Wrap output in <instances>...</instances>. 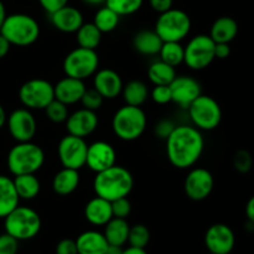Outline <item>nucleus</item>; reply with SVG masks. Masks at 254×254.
<instances>
[{
    "label": "nucleus",
    "instance_id": "28",
    "mask_svg": "<svg viewBox=\"0 0 254 254\" xmlns=\"http://www.w3.org/2000/svg\"><path fill=\"white\" fill-rule=\"evenodd\" d=\"M129 230H130V226L127 222L126 218L113 217L104 226L103 235L109 245L123 247L128 242Z\"/></svg>",
    "mask_w": 254,
    "mask_h": 254
},
{
    "label": "nucleus",
    "instance_id": "45",
    "mask_svg": "<svg viewBox=\"0 0 254 254\" xmlns=\"http://www.w3.org/2000/svg\"><path fill=\"white\" fill-rule=\"evenodd\" d=\"M40 5L47 14H52L56 10L61 9L62 6L67 5L68 0H39Z\"/></svg>",
    "mask_w": 254,
    "mask_h": 254
},
{
    "label": "nucleus",
    "instance_id": "10",
    "mask_svg": "<svg viewBox=\"0 0 254 254\" xmlns=\"http://www.w3.org/2000/svg\"><path fill=\"white\" fill-rule=\"evenodd\" d=\"M215 41L208 35H196L184 46V64L193 71H201L213 62Z\"/></svg>",
    "mask_w": 254,
    "mask_h": 254
},
{
    "label": "nucleus",
    "instance_id": "55",
    "mask_svg": "<svg viewBox=\"0 0 254 254\" xmlns=\"http://www.w3.org/2000/svg\"><path fill=\"white\" fill-rule=\"evenodd\" d=\"M207 254H215V253H211V252H208Z\"/></svg>",
    "mask_w": 254,
    "mask_h": 254
},
{
    "label": "nucleus",
    "instance_id": "32",
    "mask_svg": "<svg viewBox=\"0 0 254 254\" xmlns=\"http://www.w3.org/2000/svg\"><path fill=\"white\" fill-rule=\"evenodd\" d=\"M102 32L93 22H83L76 31V40L79 47L96 50L102 41Z\"/></svg>",
    "mask_w": 254,
    "mask_h": 254
},
{
    "label": "nucleus",
    "instance_id": "53",
    "mask_svg": "<svg viewBox=\"0 0 254 254\" xmlns=\"http://www.w3.org/2000/svg\"><path fill=\"white\" fill-rule=\"evenodd\" d=\"M82 1L89 6H103L106 4V0H82Z\"/></svg>",
    "mask_w": 254,
    "mask_h": 254
},
{
    "label": "nucleus",
    "instance_id": "46",
    "mask_svg": "<svg viewBox=\"0 0 254 254\" xmlns=\"http://www.w3.org/2000/svg\"><path fill=\"white\" fill-rule=\"evenodd\" d=\"M174 0H149V4H150V7L154 10V11L159 12H165L168 10H170L173 7Z\"/></svg>",
    "mask_w": 254,
    "mask_h": 254
},
{
    "label": "nucleus",
    "instance_id": "12",
    "mask_svg": "<svg viewBox=\"0 0 254 254\" xmlns=\"http://www.w3.org/2000/svg\"><path fill=\"white\" fill-rule=\"evenodd\" d=\"M87 149H88V144L86 143L84 138L67 134L60 140L59 146H57L60 163L64 168L79 170L86 166Z\"/></svg>",
    "mask_w": 254,
    "mask_h": 254
},
{
    "label": "nucleus",
    "instance_id": "6",
    "mask_svg": "<svg viewBox=\"0 0 254 254\" xmlns=\"http://www.w3.org/2000/svg\"><path fill=\"white\" fill-rule=\"evenodd\" d=\"M5 232L17 241H29L39 235L41 217L27 206H17L4 218Z\"/></svg>",
    "mask_w": 254,
    "mask_h": 254
},
{
    "label": "nucleus",
    "instance_id": "1",
    "mask_svg": "<svg viewBox=\"0 0 254 254\" xmlns=\"http://www.w3.org/2000/svg\"><path fill=\"white\" fill-rule=\"evenodd\" d=\"M166 156L176 169H190L200 160L205 149V139L193 126H176L166 139Z\"/></svg>",
    "mask_w": 254,
    "mask_h": 254
},
{
    "label": "nucleus",
    "instance_id": "35",
    "mask_svg": "<svg viewBox=\"0 0 254 254\" xmlns=\"http://www.w3.org/2000/svg\"><path fill=\"white\" fill-rule=\"evenodd\" d=\"M144 0H106V6L111 7L119 16L135 14L143 6Z\"/></svg>",
    "mask_w": 254,
    "mask_h": 254
},
{
    "label": "nucleus",
    "instance_id": "41",
    "mask_svg": "<svg viewBox=\"0 0 254 254\" xmlns=\"http://www.w3.org/2000/svg\"><path fill=\"white\" fill-rule=\"evenodd\" d=\"M150 98L156 104H168L171 102L170 86H154L150 92Z\"/></svg>",
    "mask_w": 254,
    "mask_h": 254
},
{
    "label": "nucleus",
    "instance_id": "43",
    "mask_svg": "<svg viewBox=\"0 0 254 254\" xmlns=\"http://www.w3.org/2000/svg\"><path fill=\"white\" fill-rule=\"evenodd\" d=\"M175 124H174L173 121L170 119H161L156 123L155 128H154V133L161 140H166L169 138L173 130L175 129Z\"/></svg>",
    "mask_w": 254,
    "mask_h": 254
},
{
    "label": "nucleus",
    "instance_id": "42",
    "mask_svg": "<svg viewBox=\"0 0 254 254\" xmlns=\"http://www.w3.org/2000/svg\"><path fill=\"white\" fill-rule=\"evenodd\" d=\"M19 241L10 236L9 233L0 235V254H17Z\"/></svg>",
    "mask_w": 254,
    "mask_h": 254
},
{
    "label": "nucleus",
    "instance_id": "21",
    "mask_svg": "<svg viewBox=\"0 0 254 254\" xmlns=\"http://www.w3.org/2000/svg\"><path fill=\"white\" fill-rule=\"evenodd\" d=\"M86 89L87 87L84 84V81L66 76L60 79L54 86L55 99L67 104V106H72L81 101Z\"/></svg>",
    "mask_w": 254,
    "mask_h": 254
},
{
    "label": "nucleus",
    "instance_id": "19",
    "mask_svg": "<svg viewBox=\"0 0 254 254\" xmlns=\"http://www.w3.org/2000/svg\"><path fill=\"white\" fill-rule=\"evenodd\" d=\"M123 81L119 73L112 68L98 69L93 74V88L104 99H114L122 93Z\"/></svg>",
    "mask_w": 254,
    "mask_h": 254
},
{
    "label": "nucleus",
    "instance_id": "47",
    "mask_svg": "<svg viewBox=\"0 0 254 254\" xmlns=\"http://www.w3.org/2000/svg\"><path fill=\"white\" fill-rule=\"evenodd\" d=\"M231 55L230 44H216L215 46V57L220 60L227 59Z\"/></svg>",
    "mask_w": 254,
    "mask_h": 254
},
{
    "label": "nucleus",
    "instance_id": "18",
    "mask_svg": "<svg viewBox=\"0 0 254 254\" xmlns=\"http://www.w3.org/2000/svg\"><path fill=\"white\" fill-rule=\"evenodd\" d=\"M64 123H66L67 133L79 138H87L98 128L99 121L96 112L81 108L69 114Z\"/></svg>",
    "mask_w": 254,
    "mask_h": 254
},
{
    "label": "nucleus",
    "instance_id": "37",
    "mask_svg": "<svg viewBox=\"0 0 254 254\" xmlns=\"http://www.w3.org/2000/svg\"><path fill=\"white\" fill-rule=\"evenodd\" d=\"M45 113H46V117L52 122V123H64L67 119V117L69 116L68 112V106L62 102L57 101V99H54L46 108L44 109Z\"/></svg>",
    "mask_w": 254,
    "mask_h": 254
},
{
    "label": "nucleus",
    "instance_id": "52",
    "mask_svg": "<svg viewBox=\"0 0 254 254\" xmlns=\"http://www.w3.org/2000/svg\"><path fill=\"white\" fill-rule=\"evenodd\" d=\"M6 16L7 15H6V10H5V5H4V2L0 0V29H1V26H2V24H4Z\"/></svg>",
    "mask_w": 254,
    "mask_h": 254
},
{
    "label": "nucleus",
    "instance_id": "22",
    "mask_svg": "<svg viewBox=\"0 0 254 254\" xmlns=\"http://www.w3.org/2000/svg\"><path fill=\"white\" fill-rule=\"evenodd\" d=\"M84 217L93 226H106L113 218L112 202L99 196L91 198L84 207Z\"/></svg>",
    "mask_w": 254,
    "mask_h": 254
},
{
    "label": "nucleus",
    "instance_id": "3",
    "mask_svg": "<svg viewBox=\"0 0 254 254\" xmlns=\"http://www.w3.org/2000/svg\"><path fill=\"white\" fill-rule=\"evenodd\" d=\"M45 163L42 148L31 141L16 143L10 149L6 158L7 169L14 176L21 174H36Z\"/></svg>",
    "mask_w": 254,
    "mask_h": 254
},
{
    "label": "nucleus",
    "instance_id": "29",
    "mask_svg": "<svg viewBox=\"0 0 254 254\" xmlns=\"http://www.w3.org/2000/svg\"><path fill=\"white\" fill-rule=\"evenodd\" d=\"M12 181L20 200H34L41 190V183L35 174L16 175Z\"/></svg>",
    "mask_w": 254,
    "mask_h": 254
},
{
    "label": "nucleus",
    "instance_id": "5",
    "mask_svg": "<svg viewBox=\"0 0 254 254\" xmlns=\"http://www.w3.org/2000/svg\"><path fill=\"white\" fill-rule=\"evenodd\" d=\"M146 114L141 107L126 104L114 113L112 129L117 138L124 141H133L140 138L146 129Z\"/></svg>",
    "mask_w": 254,
    "mask_h": 254
},
{
    "label": "nucleus",
    "instance_id": "54",
    "mask_svg": "<svg viewBox=\"0 0 254 254\" xmlns=\"http://www.w3.org/2000/svg\"><path fill=\"white\" fill-rule=\"evenodd\" d=\"M6 113H5V109L4 107L0 104V129L2 128V127L5 126V123H6Z\"/></svg>",
    "mask_w": 254,
    "mask_h": 254
},
{
    "label": "nucleus",
    "instance_id": "38",
    "mask_svg": "<svg viewBox=\"0 0 254 254\" xmlns=\"http://www.w3.org/2000/svg\"><path fill=\"white\" fill-rule=\"evenodd\" d=\"M79 102H81L83 108L96 112L102 107V104H103L104 102V98L94 88H89V89L87 88L86 91H84L83 96H82L81 101Z\"/></svg>",
    "mask_w": 254,
    "mask_h": 254
},
{
    "label": "nucleus",
    "instance_id": "36",
    "mask_svg": "<svg viewBox=\"0 0 254 254\" xmlns=\"http://www.w3.org/2000/svg\"><path fill=\"white\" fill-rule=\"evenodd\" d=\"M149 241H150V232L146 226L141 225V223L131 226L128 236L129 246L145 250L146 246L149 245Z\"/></svg>",
    "mask_w": 254,
    "mask_h": 254
},
{
    "label": "nucleus",
    "instance_id": "24",
    "mask_svg": "<svg viewBox=\"0 0 254 254\" xmlns=\"http://www.w3.org/2000/svg\"><path fill=\"white\" fill-rule=\"evenodd\" d=\"M164 41L160 39L155 30H141L133 37V47L136 52L144 56L159 55Z\"/></svg>",
    "mask_w": 254,
    "mask_h": 254
},
{
    "label": "nucleus",
    "instance_id": "27",
    "mask_svg": "<svg viewBox=\"0 0 254 254\" xmlns=\"http://www.w3.org/2000/svg\"><path fill=\"white\" fill-rule=\"evenodd\" d=\"M17 196L12 179L0 175V218H5L15 207L19 206Z\"/></svg>",
    "mask_w": 254,
    "mask_h": 254
},
{
    "label": "nucleus",
    "instance_id": "7",
    "mask_svg": "<svg viewBox=\"0 0 254 254\" xmlns=\"http://www.w3.org/2000/svg\"><path fill=\"white\" fill-rule=\"evenodd\" d=\"M155 32L164 42H181L191 30V19L184 10L174 9L159 14L155 22Z\"/></svg>",
    "mask_w": 254,
    "mask_h": 254
},
{
    "label": "nucleus",
    "instance_id": "16",
    "mask_svg": "<svg viewBox=\"0 0 254 254\" xmlns=\"http://www.w3.org/2000/svg\"><path fill=\"white\" fill-rule=\"evenodd\" d=\"M236 245L232 228L225 223H215L205 233V246L208 252L215 254H230Z\"/></svg>",
    "mask_w": 254,
    "mask_h": 254
},
{
    "label": "nucleus",
    "instance_id": "2",
    "mask_svg": "<svg viewBox=\"0 0 254 254\" xmlns=\"http://www.w3.org/2000/svg\"><path fill=\"white\" fill-rule=\"evenodd\" d=\"M134 185V179L130 171L119 165H113L101 173L96 174L93 180V190L96 196L108 201L127 197Z\"/></svg>",
    "mask_w": 254,
    "mask_h": 254
},
{
    "label": "nucleus",
    "instance_id": "14",
    "mask_svg": "<svg viewBox=\"0 0 254 254\" xmlns=\"http://www.w3.org/2000/svg\"><path fill=\"white\" fill-rule=\"evenodd\" d=\"M215 186L213 175L205 168H193L186 175L184 190L186 196L192 201L206 200Z\"/></svg>",
    "mask_w": 254,
    "mask_h": 254
},
{
    "label": "nucleus",
    "instance_id": "40",
    "mask_svg": "<svg viewBox=\"0 0 254 254\" xmlns=\"http://www.w3.org/2000/svg\"><path fill=\"white\" fill-rule=\"evenodd\" d=\"M112 212H113V217L127 220V217L131 212V203L128 197H121L112 201Z\"/></svg>",
    "mask_w": 254,
    "mask_h": 254
},
{
    "label": "nucleus",
    "instance_id": "34",
    "mask_svg": "<svg viewBox=\"0 0 254 254\" xmlns=\"http://www.w3.org/2000/svg\"><path fill=\"white\" fill-rule=\"evenodd\" d=\"M184 54H185L184 46L180 42L166 41L164 42L160 51H159V56H160L159 60L170 64V66L176 67L184 62Z\"/></svg>",
    "mask_w": 254,
    "mask_h": 254
},
{
    "label": "nucleus",
    "instance_id": "4",
    "mask_svg": "<svg viewBox=\"0 0 254 254\" xmlns=\"http://www.w3.org/2000/svg\"><path fill=\"white\" fill-rule=\"evenodd\" d=\"M0 34L14 46H30L35 44L40 36V25L27 14L7 15L0 29Z\"/></svg>",
    "mask_w": 254,
    "mask_h": 254
},
{
    "label": "nucleus",
    "instance_id": "25",
    "mask_svg": "<svg viewBox=\"0 0 254 254\" xmlns=\"http://www.w3.org/2000/svg\"><path fill=\"white\" fill-rule=\"evenodd\" d=\"M237 34V21L231 16H221L213 21L208 36L215 41V44H230Z\"/></svg>",
    "mask_w": 254,
    "mask_h": 254
},
{
    "label": "nucleus",
    "instance_id": "50",
    "mask_svg": "<svg viewBox=\"0 0 254 254\" xmlns=\"http://www.w3.org/2000/svg\"><path fill=\"white\" fill-rule=\"evenodd\" d=\"M122 254H148V253H146V251L144 250V248H136V247H131V246H129L128 248L123 250Z\"/></svg>",
    "mask_w": 254,
    "mask_h": 254
},
{
    "label": "nucleus",
    "instance_id": "49",
    "mask_svg": "<svg viewBox=\"0 0 254 254\" xmlns=\"http://www.w3.org/2000/svg\"><path fill=\"white\" fill-rule=\"evenodd\" d=\"M246 216L247 220L254 223V195L248 200L247 205H246Z\"/></svg>",
    "mask_w": 254,
    "mask_h": 254
},
{
    "label": "nucleus",
    "instance_id": "26",
    "mask_svg": "<svg viewBox=\"0 0 254 254\" xmlns=\"http://www.w3.org/2000/svg\"><path fill=\"white\" fill-rule=\"evenodd\" d=\"M79 180H81V176H79L78 170L62 168L59 173L55 174L52 179V190L60 196L71 195L78 188Z\"/></svg>",
    "mask_w": 254,
    "mask_h": 254
},
{
    "label": "nucleus",
    "instance_id": "31",
    "mask_svg": "<svg viewBox=\"0 0 254 254\" xmlns=\"http://www.w3.org/2000/svg\"><path fill=\"white\" fill-rule=\"evenodd\" d=\"M176 74L175 67L165 64L161 60L154 61L148 68V77L154 86H169Z\"/></svg>",
    "mask_w": 254,
    "mask_h": 254
},
{
    "label": "nucleus",
    "instance_id": "30",
    "mask_svg": "<svg viewBox=\"0 0 254 254\" xmlns=\"http://www.w3.org/2000/svg\"><path fill=\"white\" fill-rule=\"evenodd\" d=\"M121 94L123 96L126 104L134 107H141L150 97L148 86L139 79H133L124 84Z\"/></svg>",
    "mask_w": 254,
    "mask_h": 254
},
{
    "label": "nucleus",
    "instance_id": "48",
    "mask_svg": "<svg viewBox=\"0 0 254 254\" xmlns=\"http://www.w3.org/2000/svg\"><path fill=\"white\" fill-rule=\"evenodd\" d=\"M10 47H11V44L0 34V60L4 59L10 51Z\"/></svg>",
    "mask_w": 254,
    "mask_h": 254
},
{
    "label": "nucleus",
    "instance_id": "33",
    "mask_svg": "<svg viewBox=\"0 0 254 254\" xmlns=\"http://www.w3.org/2000/svg\"><path fill=\"white\" fill-rule=\"evenodd\" d=\"M119 20H121V16L116 11H113L111 7L103 5V6L97 10L92 22L96 25L97 29L102 34H108V32L114 31L117 29V26L119 25Z\"/></svg>",
    "mask_w": 254,
    "mask_h": 254
},
{
    "label": "nucleus",
    "instance_id": "23",
    "mask_svg": "<svg viewBox=\"0 0 254 254\" xmlns=\"http://www.w3.org/2000/svg\"><path fill=\"white\" fill-rule=\"evenodd\" d=\"M78 254H104L109 243L103 233L98 231H86L76 240Z\"/></svg>",
    "mask_w": 254,
    "mask_h": 254
},
{
    "label": "nucleus",
    "instance_id": "11",
    "mask_svg": "<svg viewBox=\"0 0 254 254\" xmlns=\"http://www.w3.org/2000/svg\"><path fill=\"white\" fill-rule=\"evenodd\" d=\"M19 99L27 109H45L55 99L54 84L44 78H32L19 89Z\"/></svg>",
    "mask_w": 254,
    "mask_h": 254
},
{
    "label": "nucleus",
    "instance_id": "39",
    "mask_svg": "<svg viewBox=\"0 0 254 254\" xmlns=\"http://www.w3.org/2000/svg\"><path fill=\"white\" fill-rule=\"evenodd\" d=\"M253 159L247 150H238L233 158V166L241 174H246L252 169Z\"/></svg>",
    "mask_w": 254,
    "mask_h": 254
},
{
    "label": "nucleus",
    "instance_id": "15",
    "mask_svg": "<svg viewBox=\"0 0 254 254\" xmlns=\"http://www.w3.org/2000/svg\"><path fill=\"white\" fill-rule=\"evenodd\" d=\"M169 86L171 91V102L183 109H188L189 106L202 94L200 82L191 76H176Z\"/></svg>",
    "mask_w": 254,
    "mask_h": 254
},
{
    "label": "nucleus",
    "instance_id": "20",
    "mask_svg": "<svg viewBox=\"0 0 254 254\" xmlns=\"http://www.w3.org/2000/svg\"><path fill=\"white\" fill-rule=\"evenodd\" d=\"M50 21L55 29L64 34H76L77 30L84 22L82 12L77 7L68 4L50 14Z\"/></svg>",
    "mask_w": 254,
    "mask_h": 254
},
{
    "label": "nucleus",
    "instance_id": "17",
    "mask_svg": "<svg viewBox=\"0 0 254 254\" xmlns=\"http://www.w3.org/2000/svg\"><path fill=\"white\" fill-rule=\"evenodd\" d=\"M116 161L117 151L112 144L103 140H97L88 145L86 166L93 173H101V171L116 165Z\"/></svg>",
    "mask_w": 254,
    "mask_h": 254
},
{
    "label": "nucleus",
    "instance_id": "13",
    "mask_svg": "<svg viewBox=\"0 0 254 254\" xmlns=\"http://www.w3.org/2000/svg\"><path fill=\"white\" fill-rule=\"evenodd\" d=\"M10 135L17 143L31 141L37 130V123L34 114L27 108H17L6 118Z\"/></svg>",
    "mask_w": 254,
    "mask_h": 254
},
{
    "label": "nucleus",
    "instance_id": "51",
    "mask_svg": "<svg viewBox=\"0 0 254 254\" xmlns=\"http://www.w3.org/2000/svg\"><path fill=\"white\" fill-rule=\"evenodd\" d=\"M122 252H123V247H121V246L108 245L104 254H122Z\"/></svg>",
    "mask_w": 254,
    "mask_h": 254
},
{
    "label": "nucleus",
    "instance_id": "9",
    "mask_svg": "<svg viewBox=\"0 0 254 254\" xmlns=\"http://www.w3.org/2000/svg\"><path fill=\"white\" fill-rule=\"evenodd\" d=\"M98 66L99 57L96 50L83 49L79 46L67 54L62 64V68L66 76L81 81L93 77V74L98 71Z\"/></svg>",
    "mask_w": 254,
    "mask_h": 254
},
{
    "label": "nucleus",
    "instance_id": "44",
    "mask_svg": "<svg viewBox=\"0 0 254 254\" xmlns=\"http://www.w3.org/2000/svg\"><path fill=\"white\" fill-rule=\"evenodd\" d=\"M55 252H56V254H78L76 240H71V238L61 240L57 243Z\"/></svg>",
    "mask_w": 254,
    "mask_h": 254
},
{
    "label": "nucleus",
    "instance_id": "8",
    "mask_svg": "<svg viewBox=\"0 0 254 254\" xmlns=\"http://www.w3.org/2000/svg\"><path fill=\"white\" fill-rule=\"evenodd\" d=\"M192 126L201 131H210L217 128L222 119V111L216 99L200 94L186 109Z\"/></svg>",
    "mask_w": 254,
    "mask_h": 254
}]
</instances>
